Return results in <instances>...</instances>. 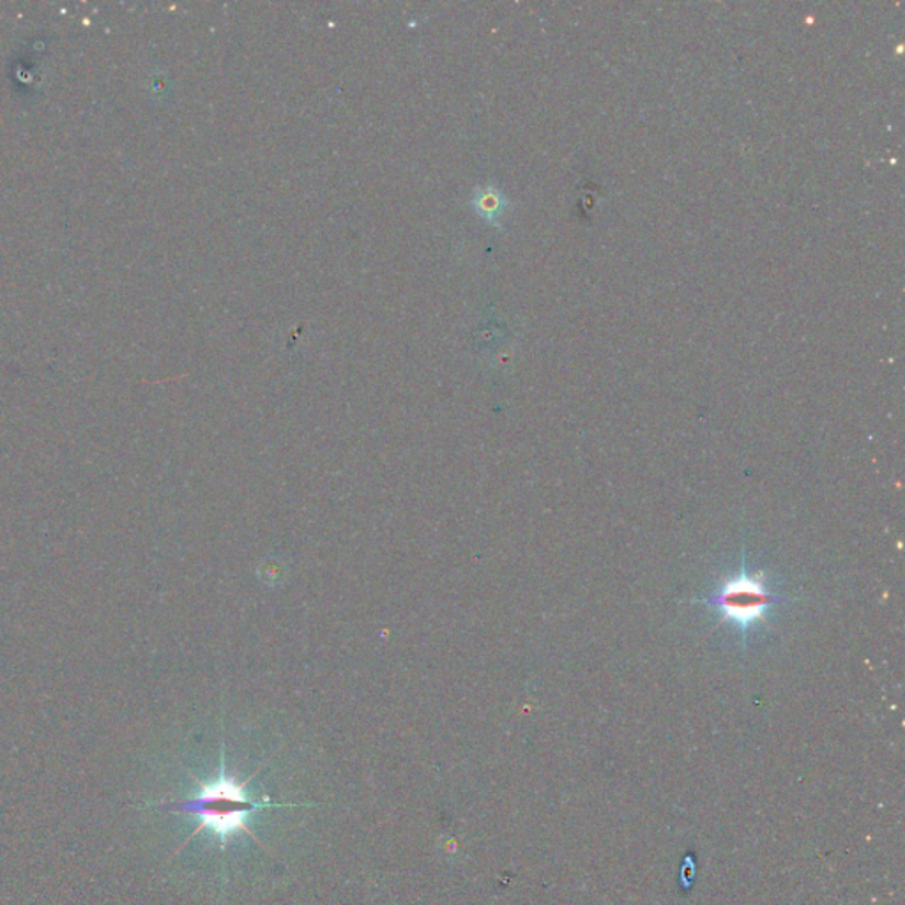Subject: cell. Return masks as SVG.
Here are the masks:
<instances>
[{"label":"cell","mask_w":905,"mask_h":905,"mask_svg":"<svg viewBox=\"0 0 905 905\" xmlns=\"http://www.w3.org/2000/svg\"><path fill=\"white\" fill-rule=\"evenodd\" d=\"M248 782L250 778L242 783H236V780L225 774V766H222L218 780L211 783L199 782L201 783L199 796L193 800L169 803L165 805V808L196 815L201 819V826L195 829V835L207 828L225 841L230 833L242 829L251 838H256L246 824L248 815L257 810L273 808L274 805H264L262 801L248 800L245 794Z\"/></svg>","instance_id":"obj_2"},{"label":"cell","mask_w":905,"mask_h":905,"mask_svg":"<svg viewBox=\"0 0 905 905\" xmlns=\"http://www.w3.org/2000/svg\"><path fill=\"white\" fill-rule=\"evenodd\" d=\"M782 601H788L774 591L773 580L762 572L746 568L745 554L742 566L733 575L725 577L713 592L695 603L711 607L720 615V623H728L742 633L743 646L759 626H768L769 612Z\"/></svg>","instance_id":"obj_1"}]
</instances>
